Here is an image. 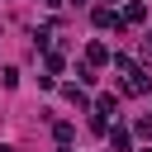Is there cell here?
I'll return each mask as SVG.
<instances>
[{
    "label": "cell",
    "mask_w": 152,
    "mask_h": 152,
    "mask_svg": "<svg viewBox=\"0 0 152 152\" xmlns=\"http://www.w3.org/2000/svg\"><path fill=\"white\" fill-rule=\"evenodd\" d=\"M109 62H114L109 43H86V66H109Z\"/></svg>",
    "instance_id": "cell-1"
},
{
    "label": "cell",
    "mask_w": 152,
    "mask_h": 152,
    "mask_svg": "<svg viewBox=\"0 0 152 152\" xmlns=\"http://www.w3.org/2000/svg\"><path fill=\"white\" fill-rule=\"evenodd\" d=\"M147 90H152L147 71H138V66H133V71H128V81H124V95H147Z\"/></svg>",
    "instance_id": "cell-2"
},
{
    "label": "cell",
    "mask_w": 152,
    "mask_h": 152,
    "mask_svg": "<svg viewBox=\"0 0 152 152\" xmlns=\"http://www.w3.org/2000/svg\"><path fill=\"white\" fill-rule=\"evenodd\" d=\"M90 19H95V28H124V19H119V14L109 10V5H100V10L90 14Z\"/></svg>",
    "instance_id": "cell-3"
},
{
    "label": "cell",
    "mask_w": 152,
    "mask_h": 152,
    "mask_svg": "<svg viewBox=\"0 0 152 152\" xmlns=\"http://www.w3.org/2000/svg\"><path fill=\"white\" fill-rule=\"evenodd\" d=\"M119 19H124V24H142V19H147V5H142V0H128Z\"/></svg>",
    "instance_id": "cell-4"
},
{
    "label": "cell",
    "mask_w": 152,
    "mask_h": 152,
    "mask_svg": "<svg viewBox=\"0 0 152 152\" xmlns=\"http://www.w3.org/2000/svg\"><path fill=\"white\" fill-rule=\"evenodd\" d=\"M109 147H114V152H128V147H133V133H128V128H109Z\"/></svg>",
    "instance_id": "cell-5"
},
{
    "label": "cell",
    "mask_w": 152,
    "mask_h": 152,
    "mask_svg": "<svg viewBox=\"0 0 152 152\" xmlns=\"http://www.w3.org/2000/svg\"><path fill=\"white\" fill-rule=\"evenodd\" d=\"M52 138H57V147H62V142H71V138H76V128H71V124H66V119H62V124H57V128H52Z\"/></svg>",
    "instance_id": "cell-6"
},
{
    "label": "cell",
    "mask_w": 152,
    "mask_h": 152,
    "mask_svg": "<svg viewBox=\"0 0 152 152\" xmlns=\"http://www.w3.org/2000/svg\"><path fill=\"white\" fill-rule=\"evenodd\" d=\"M62 95H66V100H71V104H86V90H81V86H66V90H62Z\"/></svg>",
    "instance_id": "cell-7"
},
{
    "label": "cell",
    "mask_w": 152,
    "mask_h": 152,
    "mask_svg": "<svg viewBox=\"0 0 152 152\" xmlns=\"http://www.w3.org/2000/svg\"><path fill=\"white\" fill-rule=\"evenodd\" d=\"M95 114H114V95H100L95 100Z\"/></svg>",
    "instance_id": "cell-8"
},
{
    "label": "cell",
    "mask_w": 152,
    "mask_h": 152,
    "mask_svg": "<svg viewBox=\"0 0 152 152\" xmlns=\"http://www.w3.org/2000/svg\"><path fill=\"white\" fill-rule=\"evenodd\" d=\"M57 152H71V147H66V142H62V147H57Z\"/></svg>",
    "instance_id": "cell-9"
},
{
    "label": "cell",
    "mask_w": 152,
    "mask_h": 152,
    "mask_svg": "<svg viewBox=\"0 0 152 152\" xmlns=\"http://www.w3.org/2000/svg\"><path fill=\"white\" fill-rule=\"evenodd\" d=\"M76 5H86V0H76Z\"/></svg>",
    "instance_id": "cell-10"
},
{
    "label": "cell",
    "mask_w": 152,
    "mask_h": 152,
    "mask_svg": "<svg viewBox=\"0 0 152 152\" xmlns=\"http://www.w3.org/2000/svg\"><path fill=\"white\" fill-rule=\"evenodd\" d=\"M142 152H152V147H142Z\"/></svg>",
    "instance_id": "cell-11"
}]
</instances>
